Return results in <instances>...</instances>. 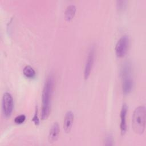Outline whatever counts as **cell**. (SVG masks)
Wrapping results in <instances>:
<instances>
[{"label": "cell", "mask_w": 146, "mask_h": 146, "mask_svg": "<svg viewBox=\"0 0 146 146\" xmlns=\"http://www.w3.org/2000/svg\"><path fill=\"white\" fill-rule=\"evenodd\" d=\"M54 85V79L52 75L50 74L44 83L43 88L42 100V107L41 112V117L42 120L46 119L50 113L51 98Z\"/></svg>", "instance_id": "cell-1"}, {"label": "cell", "mask_w": 146, "mask_h": 146, "mask_svg": "<svg viewBox=\"0 0 146 146\" xmlns=\"http://www.w3.org/2000/svg\"><path fill=\"white\" fill-rule=\"evenodd\" d=\"M60 132V127L57 122H55L52 125L48 136V140L49 143H52L55 142L59 137Z\"/></svg>", "instance_id": "cell-8"}, {"label": "cell", "mask_w": 146, "mask_h": 146, "mask_svg": "<svg viewBox=\"0 0 146 146\" xmlns=\"http://www.w3.org/2000/svg\"><path fill=\"white\" fill-rule=\"evenodd\" d=\"M26 120V116L25 115H20L19 116H17L14 119V121L16 124H21L23 123Z\"/></svg>", "instance_id": "cell-12"}, {"label": "cell", "mask_w": 146, "mask_h": 146, "mask_svg": "<svg viewBox=\"0 0 146 146\" xmlns=\"http://www.w3.org/2000/svg\"><path fill=\"white\" fill-rule=\"evenodd\" d=\"M2 107L3 113L6 117L11 116L14 107V102L11 95L9 92H5L2 96Z\"/></svg>", "instance_id": "cell-4"}, {"label": "cell", "mask_w": 146, "mask_h": 146, "mask_svg": "<svg viewBox=\"0 0 146 146\" xmlns=\"http://www.w3.org/2000/svg\"><path fill=\"white\" fill-rule=\"evenodd\" d=\"M129 45V38L127 35L122 36L117 42L115 46V53L117 56H124L127 52Z\"/></svg>", "instance_id": "cell-5"}, {"label": "cell", "mask_w": 146, "mask_h": 146, "mask_svg": "<svg viewBox=\"0 0 146 146\" xmlns=\"http://www.w3.org/2000/svg\"><path fill=\"white\" fill-rule=\"evenodd\" d=\"M76 12V7L75 5H70L67 6L65 11V19L67 21H70L74 18Z\"/></svg>", "instance_id": "cell-10"}, {"label": "cell", "mask_w": 146, "mask_h": 146, "mask_svg": "<svg viewBox=\"0 0 146 146\" xmlns=\"http://www.w3.org/2000/svg\"><path fill=\"white\" fill-rule=\"evenodd\" d=\"M132 65L129 61L125 62L121 68V77L122 80V90L124 94H129L133 86L132 75Z\"/></svg>", "instance_id": "cell-3"}, {"label": "cell", "mask_w": 146, "mask_h": 146, "mask_svg": "<svg viewBox=\"0 0 146 146\" xmlns=\"http://www.w3.org/2000/svg\"><path fill=\"white\" fill-rule=\"evenodd\" d=\"M105 141H106L105 145H112L113 144H112V141H113L112 136L110 134L107 135L106 137Z\"/></svg>", "instance_id": "cell-15"}, {"label": "cell", "mask_w": 146, "mask_h": 146, "mask_svg": "<svg viewBox=\"0 0 146 146\" xmlns=\"http://www.w3.org/2000/svg\"><path fill=\"white\" fill-rule=\"evenodd\" d=\"M74 119V113L71 111H68L64 116L63 121V129L66 133L70 132Z\"/></svg>", "instance_id": "cell-9"}, {"label": "cell", "mask_w": 146, "mask_h": 146, "mask_svg": "<svg viewBox=\"0 0 146 146\" xmlns=\"http://www.w3.org/2000/svg\"><path fill=\"white\" fill-rule=\"evenodd\" d=\"M38 106H36L35 107V113L32 119V121L34 123V124L36 125H38L39 124V119L38 116Z\"/></svg>", "instance_id": "cell-14"}, {"label": "cell", "mask_w": 146, "mask_h": 146, "mask_svg": "<svg viewBox=\"0 0 146 146\" xmlns=\"http://www.w3.org/2000/svg\"><path fill=\"white\" fill-rule=\"evenodd\" d=\"M23 73L26 78L29 79H32L34 78L36 74V72L34 69L29 65L26 66L24 67L23 70Z\"/></svg>", "instance_id": "cell-11"}, {"label": "cell", "mask_w": 146, "mask_h": 146, "mask_svg": "<svg viewBox=\"0 0 146 146\" xmlns=\"http://www.w3.org/2000/svg\"><path fill=\"white\" fill-rule=\"evenodd\" d=\"M146 110L144 106H140L135 108L132 116V126L134 132L138 135L144 133L145 128Z\"/></svg>", "instance_id": "cell-2"}, {"label": "cell", "mask_w": 146, "mask_h": 146, "mask_svg": "<svg viewBox=\"0 0 146 146\" xmlns=\"http://www.w3.org/2000/svg\"><path fill=\"white\" fill-rule=\"evenodd\" d=\"M95 47L92 46L91 47L89 52L88 54L86 64H85V67H84V77L85 79H87L90 74L91 71L92 70V68L94 64V59H95Z\"/></svg>", "instance_id": "cell-6"}, {"label": "cell", "mask_w": 146, "mask_h": 146, "mask_svg": "<svg viewBox=\"0 0 146 146\" xmlns=\"http://www.w3.org/2000/svg\"><path fill=\"white\" fill-rule=\"evenodd\" d=\"M128 107L125 103H124L121 107L120 111V131L121 134L124 135L127 131V124H126V116L127 113Z\"/></svg>", "instance_id": "cell-7"}, {"label": "cell", "mask_w": 146, "mask_h": 146, "mask_svg": "<svg viewBox=\"0 0 146 146\" xmlns=\"http://www.w3.org/2000/svg\"><path fill=\"white\" fill-rule=\"evenodd\" d=\"M126 6V1H117V8L119 11H123L125 9Z\"/></svg>", "instance_id": "cell-13"}]
</instances>
